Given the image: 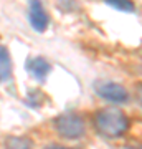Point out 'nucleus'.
<instances>
[{
  "label": "nucleus",
  "mask_w": 142,
  "mask_h": 149,
  "mask_svg": "<svg viewBox=\"0 0 142 149\" xmlns=\"http://www.w3.org/2000/svg\"><path fill=\"white\" fill-rule=\"evenodd\" d=\"M94 128L104 138H119L129 129V119L117 108H104L96 113Z\"/></svg>",
  "instance_id": "obj_1"
},
{
  "label": "nucleus",
  "mask_w": 142,
  "mask_h": 149,
  "mask_svg": "<svg viewBox=\"0 0 142 149\" xmlns=\"http://www.w3.org/2000/svg\"><path fill=\"white\" fill-rule=\"evenodd\" d=\"M55 129L60 136L66 139H78L84 134L86 126L81 116L74 113H64L55 119Z\"/></svg>",
  "instance_id": "obj_2"
},
{
  "label": "nucleus",
  "mask_w": 142,
  "mask_h": 149,
  "mask_svg": "<svg viewBox=\"0 0 142 149\" xmlns=\"http://www.w3.org/2000/svg\"><path fill=\"white\" fill-rule=\"evenodd\" d=\"M96 93L104 98L111 103H116V104H121V103H127L129 100V93L126 91V88L119 83H114V81H101L96 85Z\"/></svg>",
  "instance_id": "obj_3"
},
{
  "label": "nucleus",
  "mask_w": 142,
  "mask_h": 149,
  "mask_svg": "<svg viewBox=\"0 0 142 149\" xmlns=\"http://www.w3.org/2000/svg\"><path fill=\"white\" fill-rule=\"evenodd\" d=\"M30 23L37 32H45L50 23L48 13L45 12L40 0H30Z\"/></svg>",
  "instance_id": "obj_4"
},
{
  "label": "nucleus",
  "mask_w": 142,
  "mask_h": 149,
  "mask_svg": "<svg viewBox=\"0 0 142 149\" xmlns=\"http://www.w3.org/2000/svg\"><path fill=\"white\" fill-rule=\"evenodd\" d=\"M26 68H28V71H30L35 78H38V80H43V78L50 73V63H48L45 58H42V56L32 58L28 61V65H26Z\"/></svg>",
  "instance_id": "obj_5"
},
{
  "label": "nucleus",
  "mask_w": 142,
  "mask_h": 149,
  "mask_svg": "<svg viewBox=\"0 0 142 149\" xmlns=\"http://www.w3.org/2000/svg\"><path fill=\"white\" fill-rule=\"evenodd\" d=\"M12 74V60L7 48L0 47V81H5Z\"/></svg>",
  "instance_id": "obj_6"
},
{
  "label": "nucleus",
  "mask_w": 142,
  "mask_h": 149,
  "mask_svg": "<svg viewBox=\"0 0 142 149\" xmlns=\"http://www.w3.org/2000/svg\"><path fill=\"white\" fill-rule=\"evenodd\" d=\"M5 149H32L30 141L20 136H10L5 139Z\"/></svg>",
  "instance_id": "obj_7"
},
{
  "label": "nucleus",
  "mask_w": 142,
  "mask_h": 149,
  "mask_svg": "<svg viewBox=\"0 0 142 149\" xmlns=\"http://www.w3.org/2000/svg\"><path fill=\"white\" fill-rule=\"evenodd\" d=\"M106 3L112 8H116V10H121V12H136V5H134V2L131 0H106Z\"/></svg>",
  "instance_id": "obj_8"
},
{
  "label": "nucleus",
  "mask_w": 142,
  "mask_h": 149,
  "mask_svg": "<svg viewBox=\"0 0 142 149\" xmlns=\"http://www.w3.org/2000/svg\"><path fill=\"white\" fill-rule=\"evenodd\" d=\"M137 98H139V103L142 104V86H139V90H137Z\"/></svg>",
  "instance_id": "obj_9"
},
{
  "label": "nucleus",
  "mask_w": 142,
  "mask_h": 149,
  "mask_svg": "<svg viewBox=\"0 0 142 149\" xmlns=\"http://www.w3.org/2000/svg\"><path fill=\"white\" fill-rule=\"evenodd\" d=\"M45 149H68V148H64V146H48Z\"/></svg>",
  "instance_id": "obj_10"
}]
</instances>
